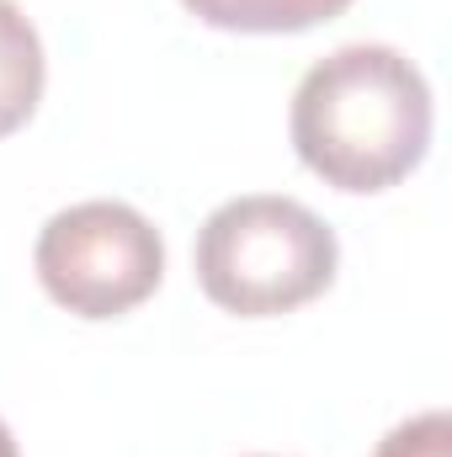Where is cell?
<instances>
[{
    "mask_svg": "<svg viewBox=\"0 0 452 457\" xmlns=\"http://www.w3.org/2000/svg\"><path fill=\"white\" fill-rule=\"evenodd\" d=\"M43 43L16 0H0V138L16 133L43 102Z\"/></svg>",
    "mask_w": 452,
    "mask_h": 457,
    "instance_id": "obj_4",
    "label": "cell"
},
{
    "mask_svg": "<svg viewBox=\"0 0 452 457\" xmlns=\"http://www.w3.org/2000/svg\"><path fill=\"white\" fill-rule=\"evenodd\" d=\"M336 228L314 208L272 192L229 197L197 228V282L239 320H272L314 303L336 282Z\"/></svg>",
    "mask_w": 452,
    "mask_h": 457,
    "instance_id": "obj_2",
    "label": "cell"
},
{
    "mask_svg": "<svg viewBox=\"0 0 452 457\" xmlns=\"http://www.w3.org/2000/svg\"><path fill=\"white\" fill-rule=\"evenodd\" d=\"M43 293L75 320H117L165 277V239L128 203H75L54 213L32 250Z\"/></svg>",
    "mask_w": 452,
    "mask_h": 457,
    "instance_id": "obj_3",
    "label": "cell"
},
{
    "mask_svg": "<svg viewBox=\"0 0 452 457\" xmlns=\"http://www.w3.org/2000/svg\"><path fill=\"white\" fill-rule=\"evenodd\" d=\"M298 160L336 192H389L431 149V86L389 43H346L293 91Z\"/></svg>",
    "mask_w": 452,
    "mask_h": 457,
    "instance_id": "obj_1",
    "label": "cell"
},
{
    "mask_svg": "<svg viewBox=\"0 0 452 457\" xmlns=\"http://www.w3.org/2000/svg\"><path fill=\"white\" fill-rule=\"evenodd\" d=\"M372 457H452V420L448 410H426V415H410L399 420Z\"/></svg>",
    "mask_w": 452,
    "mask_h": 457,
    "instance_id": "obj_6",
    "label": "cell"
},
{
    "mask_svg": "<svg viewBox=\"0 0 452 457\" xmlns=\"http://www.w3.org/2000/svg\"><path fill=\"white\" fill-rule=\"evenodd\" d=\"M0 457H16V436L5 431V420H0Z\"/></svg>",
    "mask_w": 452,
    "mask_h": 457,
    "instance_id": "obj_7",
    "label": "cell"
},
{
    "mask_svg": "<svg viewBox=\"0 0 452 457\" xmlns=\"http://www.w3.org/2000/svg\"><path fill=\"white\" fill-rule=\"evenodd\" d=\"M181 5L224 32H309L340 16L351 0H181Z\"/></svg>",
    "mask_w": 452,
    "mask_h": 457,
    "instance_id": "obj_5",
    "label": "cell"
}]
</instances>
